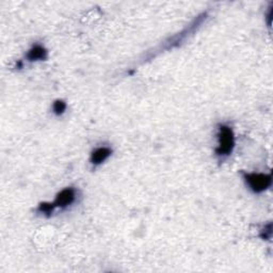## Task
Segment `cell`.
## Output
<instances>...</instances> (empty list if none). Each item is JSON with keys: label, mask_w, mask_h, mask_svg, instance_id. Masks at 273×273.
Segmentation results:
<instances>
[{"label": "cell", "mask_w": 273, "mask_h": 273, "mask_svg": "<svg viewBox=\"0 0 273 273\" xmlns=\"http://www.w3.org/2000/svg\"><path fill=\"white\" fill-rule=\"evenodd\" d=\"M244 178L250 189L255 193H262L272 184V177L270 174L260 173H245Z\"/></svg>", "instance_id": "cell-2"}, {"label": "cell", "mask_w": 273, "mask_h": 273, "mask_svg": "<svg viewBox=\"0 0 273 273\" xmlns=\"http://www.w3.org/2000/svg\"><path fill=\"white\" fill-rule=\"evenodd\" d=\"M52 110L53 112L56 113L57 115H61L64 113V111L66 110V104L61 100V99H58L53 102V105H52Z\"/></svg>", "instance_id": "cell-7"}, {"label": "cell", "mask_w": 273, "mask_h": 273, "mask_svg": "<svg viewBox=\"0 0 273 273\" xmlns=\"http://www.w3.org/2000/svg\"><path fill=\"white\" fill-rule=\"evenodd\" d=\"M218 148L216 149V154L219 157H227L232 154L235 148V136L234 131L229 126L221 125L218 133Z\"/></svg>", "instance_id": "cell-1"}, {"label": "cell", "mask_w": 273, "mask_h": 273, "mask_svg": "<svg viewBox=\"0 0 273 273\" xmlns=\"http://www.w3.org/2000/svg\"><path fill=\"white\" fill-rule=\"evenodd\" d=\"M56 208V206H54L53 203H48V202H44V203H41L39 205V208L38 210L41 212V214L46 215V216H50L51 212Z\"/></svg>", "instance_id": "cell-6"}, {"label": "cell", "mask_w": 273, "mask_h": 273, "mask_svg": "<svg viewBox=\"0 0 273 273\" xmlns=\"http://www.w3.org/2000/svg\"><path fill=\"white\" fill-rule=\"evenodd\" d=\"M111 154H112V149L110 148H107V147L97 148L92 151V154H91L90 161L93 166H99L102 162H105L109 157L111 156Z\"/></svg>", "instance_id": "cell-4"}, {"label": "cell", "mask_w": 273, "mask_h": 273, "mask_svg": "<svg viewBox=\"0 0 273 273\" xmlns=\"http://www.w3.org/2000/svg\"><path fill=\"white\" fill-rule=\"evenodd\" d=\"M76 199V191L74 188H65L61 192H59L56 197V199L53 201V204L56 207L65 208L68 206L72 205L75 202Z\"/></svg>", "instance_id": "cell-3"}, {"label": "cell", "mask_w": 273, "mask_h": 273, "mask_svg": "<svg viewBox=\"0 0 273 273\" xmlns=\"http://www.w3.org/2000/svg\"><path fill=\"white\" fill-rule=\"evenodd\" d=\"M26 58L30 62L43 61V60L47 58V50L42 45L36 44L30 48L26 54Z\"/></svg>", "instance_id": "cell-5"}]
</instances>
